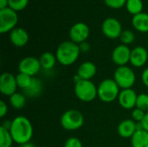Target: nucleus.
Here are the masks:
<instances>
[{
  "mask_svg": "<svg viewBox=\"0 0 148 147\" xmlns=\"http://www.w3.org/2000/svg\"><path fill=\"white\" fill-rule=\"evenodd\" d=\"M7 113H8L7 104L3 101H0V117L3 118L7 114Z\"/></svg>",
  "mask_w": 148,
  "mask_h": 147,
  "instance_id": "obj_32",
  "label": "nucleus"
},
{
  "mask_svg": "<svg viewBox=\"0 0 148 147\" xmlns=\"http://www.w3.org/2000/svg\"><path fill=\"white\" fill-rule=\"evenodd\" d=\"M10 132L14 142L20 146L30 141L33 137L34 129L30 120L27 117L19 115L11 120Z\"/></svg>",
  "mask_w": 148,
  "mask_h": 147,
  "instance_id": "obj_1",
  "label": "nucleus"
},
{
  "mask_svg": "<svg viewBox=\"0 0 148 147\" xmlns=\"http://www.w3.org/2000/svg\"><path fill=\"white\" fill-rule=\"evenodd\" d=\"M61 126L67 131H76L82 127L84 124L83 114L76 109L65 111L60 119Z\"/></svg>",
  "mask_w": 148,
  "mask_h": 147,
  "instance_id": "obj_5",
  "label": "nucleus"
},
{
  "mask_svg": "<svg viewBox=\"0 0 148 147\" xmlns=\"http://www.w3.org/2000/svg\"><path fill=\"white\" fill-rule=\"evenodd\" d=\"M141 81H142V83L147 88H148V67L143 70L141 74Z\"/></svg>",
  "mask_w": 148,
  "mask_h": 147,
  "instance_id": "obj_34",
  "label": "nucleus"
},
{
  "mask_svg": "<svg viewBox=\"0 0 148 147\" xmlns=\"http://www.w3.org/2000/svg\"><path fill=\"white\" fill-rule=\"evenodd\" d=\"M79 48L81 50V53H87L90 50V44L88 42H84L79 44Z\"/></svg>",
  "mask_w": 148,
  "mask_h": 147,
  "instance_id": "obj_33",
  "label": "nucleus"
},
{
  "mask_svg": "<svg viewBox=\"0 0 148 147\" xmlns=\"http://www.w3.org/2000/svg\"><path fill=\"white\" fill-rule=\"evenodd\" d=\"M75 94L82 102H91L98 97L97 87L89 80H81L75 84Z\"/></svg>",
  "mask_w": 148,
  "mask_h": 147,
  "instance_id": "obj_4",
  "label": "nucleus"
},
{
  "mask_svg": "<svg viewBox=\"0 0 148 147\" xmlns=\"http://www.w3.org/2000/svg\"><path fill=\"white\" fill-rule=\"evenodd\" d=\"M89 35L90 29L88 25L82 22H79L73 24L69 32L70 41L77 44L87 42V39L89 37Z\"/></svg>",
  "mask_w": 148,
  "mask_h": 147,
  "instance_id": "obj_9",
  "label": "nucleus"
},
{
  "mask_svg": "<svg viewBox=\"0 0 148 147\" xmlns=\"http://www.w3.org/2000/svg\"><path fill=\"white\" fill-rule=\"evenodd\" d=\"M133 27L140 33L148 32V14L146 12H141L138 15L133 16L132 18Z\"/></svg>",
  "mask_w": 148,
  "mask_h": 147,
  "instance_id": "obj_18",
  "label": "nucleus"
},
{
  "mask_svg": "<svg viewBox=\"0 0 148 147\" xmlns=\"http://www.w3.org/2000/svg\"><path fill=\"white\" fill-rule=\"evenodd\" d=\"M121 88L114 79H104L97 87L98 98L105 103H110L118 99Z\"/></svg>",
  "mask_w": 148,
  "mask_h": 147,
  "instance_id": "obj_3",
  "label": "nucleus"
},
{
  "mask_svg": "<svg viewBox=\"0 0 148 147\" xmlns=\"http://www.w3.org/2000/svg\"><path fill=\"white\" fill-rule=\"evenodd\" d=\"M80 54L79 44L70 40L61 42L56 51V60L62 66L73 65L78 60Z\"/></svg>",
  "mask_w": 148,
  "mask_h": 147,
  "instance_id": "obj_2",
  "label": "nucleus"
},
{
  "mask_svg": "<svg viewBox=\"0 0 148 147\" xmlns=\"http://www.w3.org/2000/svg\"><path fill=\"white\" fill-rule=\"evenodd\" d=\"M105 4L111 9H121L126 6L127 0H103Z\"/></svg>",
  "mask_w": 148,
  "mask_h": 147,
  "instance_id": "obj_29",
  "label": "nucleus"
},
{
  "mask_svg": "<svg viewBox=\"0 0 148 147\" xmlns=\"http://www.w3.org/2000/svg\"><path fill=\"white\" fill-rule=\"evenodd\" d=\"M96 73H97L96 65L90 61H87L82 62L78 67L76 75H79L82 80L91 81V79H93L95 76Z\"/></svg>",
  "mask_w": 148,
  "mask_h": 147,
  "instance_id": "obj_17",
  "label": "nucleus"
},
{
  "mask_svg": "<svg viewBox=\"0 0 148 147\" xmlns=\"http://www.w3.org/2000/svg\"><path fill=\"white\" fill-rule=\"evenodd\" d=\"M120 40L122 42V44L125 45H129L131 43H133L135 40V35L134 33L130 30V29H125L122 31L121 36H120Z\"/></svg>",
  "mask_w": 148,
  "mask_h": 147,
  "instance_id": "obj_26",
  "label": "nucleus"
},
{
  "mask_svg": "<svg viewBox=\"0 0 148 147\" xmlns=\"http://www.w3.org/2000/svg\"><path fill=\"white\" fill-rule=\"evenodd\" d=\"M9 7V0H0V10Z\"/></svg>",
  "mask_w": 148,
  "mask_h": 147,
  "instance_id": "obj_36",
  "label": "nucleus"
},
{
  "mask_svg": "<svg viewBox=\"0 0 148 147\" xmlns=\"http://www.w3.org/2000/svg\"><path fill=\"white\" fill-rule=\"evenodd\" d=\"M17 84L16 76L11 73H3L0 76V92L5 96H11L16 93Z\"/></svg>",
  "mask_w": 148,
  "mask_h": 147,
  "instance_id": "obj_11",
  "label": "nucleus"
},
{
  "mask_svg": "<svg viewBox=\"0 0 148 147\" xmlns=\"http://www.w3.org/2000/svg\"><path fill=\"white\" fill-rule=\"evenodd\" d=\"M101 31L103 35L109 39L120 38L123 29L121 22L115 17L106 18L101 24Z\"/></svg>",
  "mask_w": 148,
  "mask_h": 147,
  "instance_id": "obj_8",
  "label": "nucleus"
},
{
  "mask_svg": "<svg viewBox=\"0 0 148 147\" xmlns=\"http://www.w3.org/2000/svg\"><path fill=\"white\" fill-rule=\"evenodd\" d=\"M138 94L132 89H121L118 96V101L121 107L127 110H132L136 107Z\"/></svg>",
  "mask_w": 148,
  "mask_h": 147,
  "instance_id": "obj_13",
  "label": "nucleus"
},
{
  "mask_svg": "<svg viewBox=\"0 0 148 147\" xmlns=\"http://www.w3.org/2000/svg\"><path fill=\"white\" fill-rule=\"evenodd\" d=\"M132 147H148V132L146 130H138L131 138Z\"/></svg>",
  "mask_w": 148,
  "mask_h": 147,
  "instance_id": "obj_19",
  "label": "nucleus"
},
{
  "mask_svg": "<svg viewBox=\"0 0 148 147\" xmlns=\"http://www.w3.org/2000/svg\"><path fill=\"white\" fill-rule=\"evenodd\" d=\"M131 50L127 45L120 44L116 46L112 52V61L118 67L126 66L128 62H130Z\"/></svg>",
  "mask_w": 148,
  "mask_h": 147,
  "instance_id": "obj_12",
  "label": "nucleus"
},
{
  "mask_svg": "<svg viewBox=\"0 0 148 147\" xmlns=\"http://www.w3.org/2000/svg\"><path fill=\"white\" fill-rule=\"evenodd\" d=\"M18 23L17 12L10 7L0 10V33L5 34L10 32L15 28Z\"/></svg>",
  "mask_w": 148,
  "mask_h": 147,
  "instance_id": "obj_7",
  "label": "nucleus"
},
{
  "mask_svg": "<svg viewBox=\"0 0 148 147\" xmlns=\"http://www.w3.org/2000/svg\"><path fill=\"white\" fill-rule=\"evenodd\" d=\"M19 147H36V145L35 144H33L32 142H27V143H24V144H23V145H20V146Z\"/></svg>",
  "mask_w": 148,
  "mask_h": 147,
  "instance_id": "obj_38",
  "label": "nucleus"
},
{
  "mask_svg": "<svg viewBox=\"0 0 148 147\" xmlns=\"http://www.w3.org/2000/svg\"><path fill=\"white\" fill-rule=\"evenodd\" d=\"M42 81L39 79L34 77L31 85L27 89L24 90V94H25L26 96H28L29 98L37 97L42 93Z\"/></svg>",
  "mask_w": 148,
  "mask_h": 147,
  "instance_id": "obj_21",
  "label": "nucleus"
},
{
  "mask_svg": "<svg viewBox=\"0 0 148 147\" xmlns=\"http://www.w3.org/2000/svg\"><path fill=\"white\" fill-rule=\"evenodd\" d=\"M143 2L142 0H127L126 9L129 14L135 16L143 12Z\"/></svg>",
  "mask_w": 148,
  "mask_h": 147,
  "instance_id": "obj_22",
  "label": "nucleus"
},
{
  "mask_svg": "<svg viewBox=\"0 0 148 147\" xmlns=\"http://www.w3.org/2000/svg\"><path fill=\"white\" fill-rule=\"evenodd\" d=\"M29 4V0H9V7L15 11L24 10Z\"/></svg>",
  "mask_w": 148,
  "mask_h": 147,
  "instance_id": "obj_27",
  "label": "nucleus"
},
{
  "mask_svg": "<svg viewBox=\"0 0 148 147\" xmlns=\"http://www.w3.org/2000/svg\"><path fill=\"white\" fill-rule=\"evenodd\" d=\"M1 126H3V128L7 129V130H10V126H11V120H5L2 125Z\"/></svg>",
  "mask_w": 148,
  "mask_h": 147,
  "instance_id": "obj_37",
  "label": "nucleus"
},
{
  "mask_svg": "<svg viewBox=\"0 0 148 147\" xmlns=\"http://www.w3.org/2000/svg\"><path fill=\"white\" fill-rule=\"evenodd\" d=\"M117 132L121 138L131 139L137 132V122L132 119L123 120L118 125Z\"/></svg>",
  "mask_w": 148,
  "mask_h": 147,
  "instance_id": "obj_16",
  "label": "nucleus"
},
{
  "mask_svg": "<svg viewBox=\"0 0 148 147\" xmlns=\"http://www.w3.org/2000/svg\"><path fill=\"white\" fill-rule=\"evenodd\" d=\"M14 143L10 130L0 126V147H11Z\"/></svg>",
  "mask_w": 148,
  "mask_h": 147,
  "instance_id": "obj_24",
  "label": "nucleus"
},
{
  "mask_svg": "<svg viewBox=\"0 0 148 147\" xmlns=\"http://www.w3.org/2000/svg\"><path fill=\"white\" fill-rule=\"evenodd\" d=\"M42 67L39 62V58L34 56H26L23 58L18 63V71L19 73H23L30 75L31 77L37 75Z\"/></svg>",
  "mask_w": 148,
  "mask_h": 147,
  "instance_id": "obj_10",
  "label": "nucleus"
},
{
  "mask_svg": "<svg viewBox=\"0 0 148 147\" xmlns=\"http://www.w3.org/2000/svg\"><path fill=\"white\" fill-rule=\"evenodd\" d=\"M39 62H40V64H41V67L42 69L50 70L55 67L57 60H56V55H54L53 53L44 52L40 55Z\"/></svg>",
  "mask_w": 148,
  "mask_h": 147,
  "instance_id": "obj_20",
  "label": "nucleus"
},
{
  "mask_svg": "<svg viewBox=\"0 0 148 147\" xmlns=\"http://www.w3.org/2000/svg\"><path fill=\"white\" fill-rule=\"evenodd\" d=\"M114 80L121 89L132 88L136 81L134 71L128 66L118 67L114 73Z\"/></svg>",
  "mask_w": 148,
  "mask_h": 147,
  "instance_id": "obj_6",
  "label": "nucleus"
},
{
  "mask_svg": "<svg viewBox=\"0 0 148 147\" xmlns=\"http://www.w3.org/2000/svg\"><path fill=\"white\" fill-rule=\"evenodd\" d=\"M33 78L34 77H31L29 75H26L23 73H18V75H16L17 87L24 91L25 89H27L31 85Z\"/></svg>",
  "mask_w": 148,
  "mask_h": 147,
  "instance_id": "obj_25",
  "label": "nucleus"
},
{
  "mask_svg": "<svg viewBox=\"0 0 148 147\" xmlns=\"http://www.w3.org/2000/svg\"><path fill=\"white\" fill-rule=\"evenodd\" d=\"M29 39V33L23 28L16 27L10 32V41L15 47H24L28 43Z\"/></svg>",
  "mask_w": 148,
  "mask_h": 147,
  "instance_id": "obj_15",
  "label": "nucleus"
},
{
  "mask_svg": "<svg viewBox=\"0 0 148 147\" xmlns=\"http://www.w3.org/2000/svg\"><path fill=\"white\" fill-rule=\"evenodd\" d=\"M148 60V52L146 48L137 46L131 50L130 63L135 68H142Z\"/></svg>",
  "mask_w": 148,
  "mask_h": 147,
  "instance_id": "obj_14",
  "label": "nucleus"
},
{
  "mask_svg": "<svg viewBox=\"0 0 148 147\" xmlns=\"http://www.w3.org/2000/svg\"><path fill=\"white\" fill-rule=\"evenodd\" d=\"M141 125H142V127L144 130H146L147 132H148V112L146 113V115L143 119V120L140 122Z\"/></svg>",
  "mask_w": 148,
  "mask_h": 147,
  "instance_id": "obj_35",
  "label": "nucleus"
},
{
  "mask_svg": "<svg viewBox=\"0 0 148 147\" xmlns=\"http://www.w3.org/2000/svg\"><path fill=\"white\" fill-rule=\"evenodd\" d=\"M9 101H10V106L13 108H15L16 110H20V109L23 108V107L26 104V96L23 95V94L16 92L14 94H12L11 96H10Z\"/></svg>",
  "mask_w": 148,
  "mask_h": 147,
  "instance_id": "obj_23",
  "label": "nucleus"
},
{
  "mask_svg": "<svg viewBox=\"0 0 148 147\" xmlns=\"http://www.w3.org/2000/svg\"><path fill=\"white\" fill-rule=\"evenodd\" d=\"M64 147H83V145L80 139L76 137H70L66 140Z\"/></svg>",
  "mask_w": 148,
  "mask_h": 147,
  "instance_id": "obj_31",
  "label": "nucleus"
},
{
  "mask_svg": "<svg viewBox=\"0 0 148 147\" xmlns=\"http://www.w3.org/2000/svg\"><path fill=\"white\" fill-rule=\"evenodd\" d=\"M145 115H146V112H144L143 110L139 109L137 107H135L132 111V118L137 123H140L143 120Z\"/></svg>",
  "mask_w": 148,
  "mask_h": 147,
  "instance_id": "obj_30",
  "label": "nucleus"
},
{
  "mask_svg": "<svg viewBox=\"0 0 148 147\" xmlns=\"http://www.w3.org/2000/svg\"><path fill=\"white\" fill-rule=\"evenodd\" d=\"M136 107L143 110L144 112H148V94H140L137 97Z\"/></svg>",
  "mask_w": 148,
  "mask_h": 147,
  "instance_id": "obj_28",
  "label": "nucleus"
}]
</instances>
